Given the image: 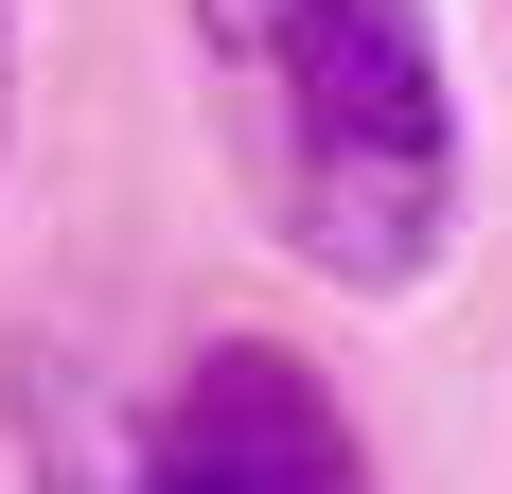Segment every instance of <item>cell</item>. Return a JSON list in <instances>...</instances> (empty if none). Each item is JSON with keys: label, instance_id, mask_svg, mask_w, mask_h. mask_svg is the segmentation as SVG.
<instances>
[{"label": "cell", "instance_id": "7a4b0ae2", "mask_svg": "<svg viewBox=\"0 0 512 494\" xmlns=\"http://www.w3.org/2000/svg\"><path fill=\"white\" fill-rule=\"evenodd\" d=\"M159 494H371V442L336 424V389L301 353L230 336L159 389Z\"/></svg>", "mask_w": 512, "mask_h": 494}, {"label": "cell", "instance_id": "3957f363", "mask_svg": "<svg viewBox=\"0 0 512 494\" xmlns=\"http://www.w3.org/2000/svg\"><path fill=\"white\" fill-rule=\"evenodd\" d=\"M18 424H36V494H159V406H106L71 371H36Z\"/></svg>", "mask_w": 512, "mask_h": 494}, {"label": "cell", "instance_id": "277c9868", "mask_svg": "<svg viewBox=\"0 0 512 494\" xmlns=\"http://www.w3.org/2000/svg\"><path fill=\"white\" fill-rule=\"evenodd\" d=\"M0 124H18V18H0Z\"/></svg>", "mask_w": 512, "mask_h": 494}, {"label": "cell", "instance_id": "6da1fadb", "mask_svg": "<svg viewBox=\"0 0 512 494\" xmlns=\"http://www.w3.org/2000/svg\"><path fill=\"white\" fill-rule=\"evenodd\" d=\"M195 89L212 142L318 283H424L460 230V89L424 0H195Z\"/></svg>", "mask_w": 512, "mask_h": 494}]
</instances>
